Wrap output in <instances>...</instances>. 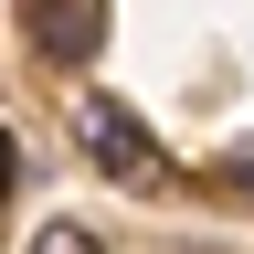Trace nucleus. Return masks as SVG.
<instances>
[{
    "label": "nucleus",
    "mask_w": 254,
    "mask_h": 254,
    "mask_svg": "<svg viewBox=\"0 0 254 254\" xmlns=\"http://www.w3.org/2000/svg\"><path fill=\"white\" fill-rule=\"evenodd\" d=\"M32 43H43V64H95L106 0H32Z\"/></svg>",
    "instance_id": "1"
},
{
    "label": "nucleus",
    "mask_w": 254,
    "mask_h": 254,
    "mask_svg": "<svg viewBox=\"0 0 254 254\" xmlns=\"http://www.w3.org/2000/svg\"><path fill=\"white\" fill-rule=\"evenodd\" d=\"M85 148H95V170H106V180H148V170H159V148H148V127H138V117H117L106 95L85 106Z\"/></svg>",
    "instance_id": "2"
},
{
    "label": "nucleus",
    "mask_w": 254,
    "mask_h": 254,
    "mask_svg": "<svg viewBox=\"0 0 254 254\" xmlns=\"http://www.w3.org/2000/svg\"><path fill=\"white\" fill-rule=\"evenodd\" d=\"M233 180H244V190H254V148H233Z\"/></svg>",
    "instance_id": "4"
},
{
    "label": "nucleus",
    "mask_w": 254,
    "mask_h": 254,
    "mask_svg": "<svg viewBox=\"0 0 254 254\" xmlns=\"http://www.w3.org/2000/svg\"><path fill=\"white\" fill-rule=\"evenodd\" d=\"M21 254H106V244H95V233H85V222H43V233H32Z\"/></svg>",
    "instance_id": "3"
}]
</instances>
